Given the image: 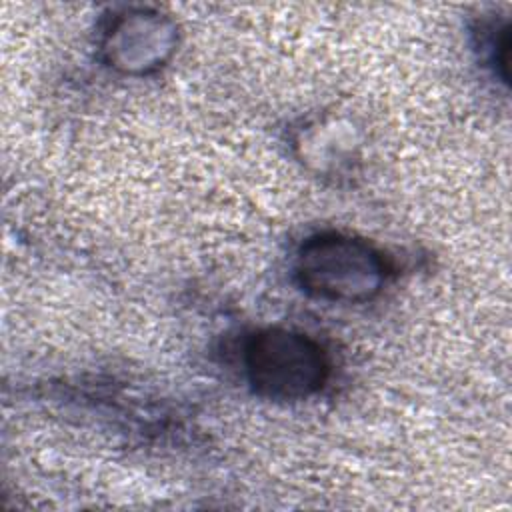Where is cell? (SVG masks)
Segmentation results:
<instances>
[{
    "label": "cell",
    "mask_w": 512,
    "mask_h": 512,
    "mask_svg": "<svg viewBox=\"0 0 512 512\" xmlns=\"http://www.w3.org/2000/svg\"><path fill=\"white\" fill-rule=\"evenodd\" d=\"M172 32L160 18H124L110 28L104 50L108 52L110 64L122 72H150L168 58L174 38Z\"/></svg>",
    "instance_id": "cell-3"
},
{
    "label": "cell",
    "mask_w": 512,
    "mask_h": 512,
    "mask_svg": "<svg viewBox=\"0 0 512 512\" xmlns=\"http://www.w3.org/2000/svg\"><path fill=\"white\" fill-rule=\"evenodd\" d=\"M244 366L256 394L270 400H300L326 380L328 360L316 340L306 334L268 328L250 338Z\"/></svg>",
    "instance_id": "cell-2"
},
{
    "label": "cell",
    "mask_w": 512,
    "mask_h": 512,
    "mask_svg": "<svg viewBox=\"0 0 512 512\" xmlns=\"http://www.w3.org/2000/svg\"><path fill=\"white\" fill-rule=\"evenodd\" d=\"M296 270L310 294L342 302L372 298L386 278V264L378 250L336 232L308 238L300 248Z\"/></svg>",
    "instance_id": "cell-1"
}]
</instances>
